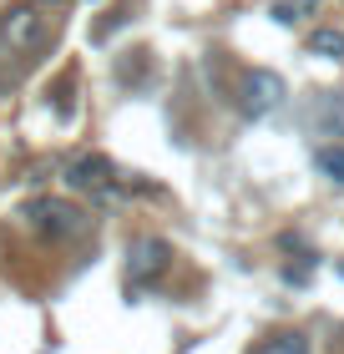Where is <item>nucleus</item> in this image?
<instances>
[{"instance_id":"1a4fd4ad","label":"nucleus","mask_w":344,"mask_h":354,"mask_svg":"<svg viewBox=\"0 0 344 354\" xmlns=\"http://www.w3.org/2000/svg\"><path fill=\"white\" fill-rule=\"evenodd\" d=\"M314 6H319V0H278V6H273V21H284V26H289V21H304Z\"/></svg>"},{"instance_id":"20e7f679","label":"nucleus","mask_w":344,"mask_h":354,"mask_svg":"<svg viewBox=\"0 0 344 354\" xmlns=\"http://www.w3.org/2000/svg\"><path fill=\"white\" fill-rule=\"evenodd\" d=\"M66 183L76 192H102V198H107V192L117 187V167H111L102 152H91V157H76V162L66 167Z\"/></svg>"},{"instance_id":"0eeeda50","label":"nucleus","mask_w":344,"mask_h":354,"mask_svg":"<svg viewBox=\"0 0 344 354\" xmlns=\"http://www.w3.org/2000/svg\"><path fill=\"white\" fill-rule=\"evenodd\" d=\"M309 56H324V61H344V30H334V26L314 30V36H309Z\"/></svg>"},{"instance_id":"7ed1b4c3","label":"nucleus","mask_w":344,"mask_h":354,"mask_svg":"<svg viewBox=\"0 0 344 354\" xmlns=\"http://www.w3.org/2000/svg\"><path fill=\"white\" fill-rule=\"evenodd\" d=\"M168 263H172V243L168 238H137L132 248H127V279H132L137 288L142 283H157L162 273H168Z\"/></svg>"},{"instance_id":"f257e3e1","label":"nucleus","mask_w":344,"mask_h":354,"mask_svg":"<svg viewBox=\"0 0 344 354\" xmlns=\"http://www.w3.org/2000/svg\"><path fill=\"white\" fill-rule=\"evenodd\" d=\"M0 41H6L15 56H36L41 46L51 41V21H46L30 0H21V6H6V10H0Z\"/></svg>"},{"instance_id":"f03ea898","label":"nucleus","mask_w":344,"mask_h":354,"mask_svg":"<svg viewBox=\"0 0 344 354\" xmlns=\"http://www.w3.org/2000/svg\"><path fill=\"white\" fill-rule=\"evenodd\" d=\"M30 223H36L46 238H56V243H66V238H81V233L91 228V218L81 213L71 198H41V203H30Z\"/></svg>"},{"instance_id":"9d476101","label":"nucleus","mask_w":344,"mask_h":354,"mask_svg":"<svg viewBox=\"0 0 344 354\" xmlns=\"http://www.w3.org/2000/svg\"><path fill=\"white\" fill-rule=\"evenodd\" d=\"M30 6H66V0H30Z\"/></svg>"},{"instance_id":"6e6552de","label":"nucleus","mask_w":344,"mask_h":354,"mask_svg":"<svg viewBox=\"0 0 344 354\" xmlns=\"http://www.w3.org/2000/svg\"><path fill=\"white\" fill-rule=\"evenodd\" d=\"M319 172L329 177V183L344 187V142H334V147H319Z\"/></svg>"},{"instance_id":"423d86ee","label":"nucleus","mask_w":344,"mask_h":354,"mask_svg":"<svg viewBox=\"0 0 344 354\" xmlns=\"http://www.w3.org/2000/svg\"><path fill=\"white\" fill-rule=\"evenodd\" d=\"M253 354H309V334H299V329H278V334H269V339L258 344Z\"/></svg>"},{"instance_id":"39448f33","label":"nucleus","mask_w":344,"mask_h":354,"mask_svg":"<svg viewBox=\"0 0 344 354\" xmlns=\"http://www.w3.org/2000/svg\"><path fill=\"white\" fill-rule=\"evenodd\" d=\"M278 102H284V82L273 71H248V82H243V111L248 117H269Z\"/></svg>"}]
</instances>
